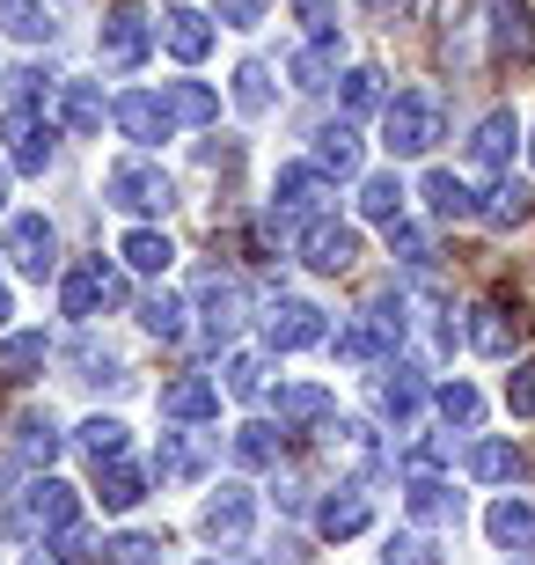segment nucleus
Masks as SVG:
<instances>
[{"label":"nucleus","mask_w":535,"mask_h":565,"mask_svg":"<svg viewBox=\"0 0 535 565\" xmlns=\"http://www.w3.org/2000/svg\"><path fill=\"white\" fill-rule=\"evenodd\" d=\"M0 22H8V38H22V44H44V38H52L44 0H0Z\"/></svg>","instance_id":"obj_40"},{"label":"nucleus","mask_w":535,"mask_h":565,"mask_svg":"<svg viewBox=\"0 0 535 565\" xmlns=\"http://www.w3.org/2000/svg\"><path fill=\"white\" fill-rule=\"evenodd\" d=\"M162 104H169V118H176V126H213V118H221V96H213L206 82H169Z\"/></svg>","instance_id":"obj_26"},{"label":"nucleus","mask_w":535,"mask_h":565,"mask_svg":"<svg viewBox=\"0 0 535 565\" xmlns=\"http://www.w3.org/2000/svg\"><path fill=\"white\" fill-rule=\"evenodd\" d=\"M118 257L132 265V273H154V279H162L169 265H176V243H169V235H154V228H132L118 243Z\"/></svg>","instance_id":"obj_30"},{"label":"nucleus","mask_w":535,"mask_h":565,"mask_svg":"<svg viewBox=\"0 0 535 565\" xmlns=\"http://www.w3.org/2000/svg\"><path fill=\"white\" fill-rule=\"evenodd\" d=\"M506 412H514V419H535V360H521L514 375H506Z\"/></svg>","instance_id":"obj_48"},{"label":"nucleus","mask_w":535,"mask_h":565,"mask_svg":"<svg viewBox=\"0 0 535 565\" xmlns=\"http://www.w3.org/2000/svg\"><path fill=\"white\" fill-rule=\"evenodd\" d=\"M213 15H221L227 30H249V22L265 15V0H213Z\"/></svg>","instance_id":"obj_52"},{"label":"nucleus","mask_w":535,"mask_h":565,"mask_svg":"<svg viewBox=\"0 0 535 565\" xmlns=\"http://www.w3.org/2000/svg\"><path fill=\"white\" fill-rule=\"evenodd\" d=\"M82 456L96 462V470H104V462H118L125 456V426L118 419H88L82 426Z\"/></svg>","instance_id":"obj_45"},{"label":"nucleus","mask_w":535,"mask_h":565,"mask_svg":"<svg viewBox=\"0 0 535 565\" xmlns=\"http://www.w3.org/2000/svg\"><path fill=\"white\" fill-rule=\"evenodd\" d=\"M271 412H279V426H323L330 390L323 382H279V390H271Z\"/></svg>","instance_id":"obj_18"},{"label":"nucleus","mask_w":535,"mask_h":565,"mask_svg":"<svg viewBox=\"0 0 535 565\" xmlns=\"http://www.w3.org/2000/svg\"><path fill=\"white\" fill-rule=\"evenodd\" d=\"M96 52H104V66H140L147 52H154V30H147V15L132 8V0H118L104 15V30H96Z\"/></svg>","instance_id":"obj_6"},{"label":"nucleus","mask_w":535,"mask_h":565,"mask_svg":"<svg viewBox=\"0 0 535 565\" xmlns=\"http://www.w3.org/2000/svg\"><path fill=\"white\" fill-rule=\"evenodd\" d=\"M0 140H8V162H15L22 177H44V162H52V126H44V110L30 104V96H22V104H8Z\"/></svg>","instance_id":"obj_4"},{"label":"nucleus","mask_w":535,"mask_h":565,"mask_svg":"<svg viewBox=\"0 0 535 565\" xmlns=\"http://www.w3.org/2000/svg\"><path fill=\"white\" fill-rule=\"evenodd\" d=\"M8 456H15L22 470L52 478V462H60V426H52V412H22L15 434H8Z\"/></svg>","instance_id":"obj_9"},{"label":"nucleus","mask_w":535,"mask_h":565,"mask_svg":"<svg viewBox=\"0 0 535 565\" xmlns=\"http://www.w3.org/2000/svg\"><path fill=\"white\" fill-rule=\"evenodd\" d=\"M432 140H440V96L432 88H404V96L382 104V147H389L396 162L404 154H426Z\"/></svg>","instance_id":"obj_1"},{"label":"nucleus","mask_w":535,"mask_h":565,"mask_svg":"<svg viewBox=\"0 0 535 565\" xmlns=\"http://www.w3.org/2000/svg\"><path fill=\"white\" fill-rule=\"evenodd\" d=\"M418 404H426V390H418V375H411V367H396V375H382V382H374V412H382V419L411 426V419H418Z\"/></svg>","instance_id":"obj_23"},{"label":"nucleus","mask_w":535,"mask_h":565,"mask_svg":"<svg viewBox=\"0 0 535 565\" xmlns=\"http://www.w3.org/2000/svg\"><path fill=\"white\" fill-rule=\"evenodd\" d=\"M0 294H8V287H0Z\"/></svg>","instance_id":"obj_57"},{"label":"nucleus","mask_w":535,"mask_h":565,"mask_svg":"<svg viewBox=\"0 0 535 565\" xmlns=\"http://www.w3.org/2000/svg\"><path fill=\"white\" fill-rule=\"evenodd\" d=\"M374 522V500L360 492V484H338L323 507H315V529H323L330 544H345V536H360V529Z\"/></svg>","instance_id":"obj_14"},{"label":"nucleus","mask_w":535,"mask_h":565,"mask_svg":"<svg viewBox=\"0 0 535 565\" xmlns=\"http://www.w3.org/2000/svg\"><path fill=\"white\" fill-rule=\"evenodd\" d=\"M30 565H60V558H44V551H38V558H30Z\"/></svg>","instance_id":"obj_54"},{"label":"nucleus","mask_w":535,"mask_h":565,"mask_svg":"<svg viewBox=\"0 0 535 565\" xmlns=\"http://www.w3.org/2000/svg\"><path fill=\"white\" fill-rule=\"evenodd\" d=\"M470 478L514 484L521 478V448H514V440H477V448H470Z\"/></svg>","instance_id":"obj_32"},{"label":"nucleus","mask_w":535,"mask_h":565,"mask_svg":"<svg viewBox=\"0 0 535 565\" xmlns=\"http://www.w3.org/2000/svg\"><path fill=\"white\" fill-rule=\"evenodd\" d=\"M330 353L345 360V367H374V360L389 353V345H382V338H374V331H367V323H345V331L330 338Z\"/></svg>","instance_id":"obj_42"},{"label":"nucleus","mask_w":535,"mask_h":565,"mask_svg":"<svg viewBox=\"0 0 535 565\" xmlns=\"http://www.w3.org/2000/svg\"><path fill=\"white\" fill-rule=\"evenodd\" d=\"M484 15H492V52L499 60H528L535 52V22L521 0H484Z\"/></svg>","instance_id":"obj_16"},{"label":"nucleus","mask_w":535,"mask_h":565,"mask_svg":"<svg viewBox=\"0 0 535 565\" xmlns=\"http://www.w3.org/2000/svg\"><path fill=\"white\" fill-rule=\"evenodd\" d=\"M360 213L382 221V228H396V221H404V184H396V177H367V184H360Z\"/></svg>","instance_id":"obj_37"},{"label":"nucleus","mask_w":535,"mask_h":565,"mask_svg":"<svg viewBox=\"0 0 535 565\" xmlns=\"http://www.w3.org/2000/svg\"><path fill=\"white\" fill-rule=\"evenodd\" d=\"M470 162L484 169V177H499V169L514 162V110H492V118L470 132Z\"/></svg>","instance_id":"obj_20"},{"label":"nucleus","mask_w":535,"mask_h":565,"mask_svg":"<svg viewBox=\"0 0 535 565\" xmlns=\"http://www.w3.org/2000/svg\"><path fill=\"white\" fill-rule=\"evenodd\" d=\"M249 522H257V507H249L243 484H221V492H206V514H199V529H206L213 544H243Z\"/></svg>","instance_id":"obj_12"},{"label":"nucleus","mask_w":535,"mask_h":565,"mask_svg":"<svg viewBox=\"0 0 535 565\" xmlns=\"http://www.w3.org/2000/svg\"><path fill=\"white\" fill-rule=\"evenodd\" d=\"M235 404H249V397H265V360L257 353H227V382H221Z\"/></svg>","instance_id":"obj_43"},{"label":"nucleus","mask_w":535,"mask_h":565,"mask_svg":"<svg viewBox=\"0 0 535 565\" xmlns=\"http://www.w3.org/2000/svg\"><path fill=\"white\" fill-rule=\"evenodd\" d=\"M96 500H104V514H132V507L147 500V478L132 462H104V470H96Z\"/></svg>","instance_id":"obj_24"},{"label":"nucleus","mask_w":535,"mask_h":565,"mask_svg":"<svg viewBox=\"0 0 535 565\" xmlns=\"http://www.w3.org/2000/svg\"><path fill=\"white\" fill-rule=\"evenodd\" d=\"M484 529H492V544L521 551V558H535V507L521 500V492H506V500L484 507Z\"/></svg>","instance_id":"obj_15"},{"label":"nucleus","mask_w":535,"mask_h":565,"mask_svg":"<svg viewBox=\"0 0 535 565\" xmlns=\"http://www.w3.org/2000/svg\"><path fill=\"white\" fill-rule=\"evenodd\" d=\"M330 462H352V470H374L382 462V448H374V434L360 419H338L330 426Z\"/></svg>","instance_id":"obj_34"},{"label":"nucleus","mask_w":535,"mask_h":565,"mask_svg":"<svg viewBox=\"0 0 535 565\" xmlns=\"http://www.w3.org/2000/svg\"><path fill=\"white\" fill-rule=\"evenodd\" d=\"M60 118H66V132H82V140H88V132H104V118H110L104 88H96V82H60Z\"/></svg>","instance_id":"obj_22"},{"label":"nucleus","mask_w":535,"mask_h":565,"mask_svg":"<svg viewBox=\"0 0 535 565\" xmlns=\"http://www.w3.org/2000/svg\"><path fill=\"white\" fill-rule=\"evenodd\" d=\"M154 470H162V478H199V456H191L176 434H162V456H154Z\"/></svg>","instance_id":"obj_50"},{"label":"nucleus","mask_w":535,"mask_h":565,"mask_svg":"<svg viewBox=\"0 0 535 565\" xmlns=\"http://www.w3.org/2000/svg\"><path fill=\"white\" fill-rule=\"evenodd\" d=\"M330 8H338V0H293V15L309 22V30H330Z\"/></svg>","instance_id":"obj_53"},{"label":"nucleus","mask_w":535,"mask_h":565,"mask_svg":"<svg viewBox=\"0 0 535 565\" xmlns=\"http://www.w3.org/2000/svg\"><path fill=\"white\" fill-rule=\"evenodd\" d=\"M367 331L382 338V345H396V338L411 331V301H404V294H374L367 301Z\"/></svg>","instance_id":"obj_39"},{"label":"nucleus","mask_w":535,"mask_h":565,"mask_svg":"<svg viewBox=\"0 0 535 565\" xmlns=\"http://www.w3.org/2000/svg\"><path fill=\"white\" fill-rule=\"evenodd\" d=\"M426 206H432V221H470V213H484L477 206V191L462 184V177H454V169H426Z\"/></svg>","instance_id":"obj_21"},{"label":"nucleus","mask_w":535,"mask_h":565,"mask_svg":"<svg viewBox=\"0 0 535 565\" xmlns=\"http://www.w3.org/2000/svg\"><path fill=\"white\" fill-rule=\"evenodd\" d=\"M440 419L448 426H477L484 419V397H477L470 382H448V390H440Z\"/></svg>","instance_id":"obj_47"},{"label":"nucleus","mask_w":535,"mask_h":565,"mask_svg":"<svg viewBox=\"0 0 535 565\" xmlns=\"http://www.w3.org/2000/svg\"><path fill=\"white\" fill-rule=\"evenodd\" d=\"M521 565H528V558H521Z\"/></svg>","instance_id":"obj_58"},{"label":"nucleus","mask_w":535,"mask_h":565,"mask_svg":"<svg viewBox=\"0 0 535 565\" xmlns=\"http://www.w3.org/2000/svg\"><path fill=\"white\" fill-rule=\"evenodd\" d=\"M199 331H206V345H227V338L243 331V294L227 287V279H206V323Z\"/></svg>","instance_id":"obj_25"},{"label":"nucleus","mask_w":535,"mask_h":565,"mask_svg":"<svg viewBox=\"0 0 535 565\" xmlns=\"http://www.w3.org/2000/svg\"><path fill=\"white\" fill-rule=\"evenodd\" d=\"M38 367H44V331L0 338V382H38Z\"/></svg>","instance_id":"obj_31"},{"label":"nucleus","mask_w":535,"mask_h":565,"mask_svg":"<svg viewBox=\"0 0 535 565\" xmlns=\"http://www.w3.org/2000/svg\"><path fill=\"white\" fill-rule=\"evenodd\" d=\"M382 565H440V551H432L426 536H389V551H382Z\"/></svg>","instance_id":"obj_49"},{"label":"nucleus","mask_w":535,"mask_h":565,"mask_svg":"<svg viewBox=\"0 0 535 565\" xmlns=\"http://www.w3.org/2000/svg\"><path fill=\"white\" fill-rule=\"evenodd\" d=\"M110 118H118L125 140H140V147L169 140V126H176V118H169V104H162V96H147V88H125L118 104H110Z\"/></svg>","instance_id":"obj_10"},{"label":"nucleus","mask_w":535,"mask_h":565,"mask_svg":"<svg viewBox=\"0 0 535 565\" xmlns=\"http://www.w3.org/2000/svg\"><path fill=\"white\" fill-rule=\"evenodd\" d=\"M271 96H279V88H271V66L265 60H243V66H235V110H243V118H265Z\"/></svg>","instance_id":"obj_33"},{"label":"nucleus","mask_w":535,"mask_h":565,"mask_svg":"<svg viewBox=\"0 0 535 565\" xmlns=\"http://www.w3.org/2000/svg\"><path fill=\"white\" fill-rule=\"evenodd\" d=\"M470 345L484 360H514V345H521V323L499 301H484V309H470Z\"/></svg>","instance_id":"obj_19"},{"label":"nucleus","mask_w":535,"mask_h":565,"mask_svg":"<svg viewBox=\"0 0 535 565\" xmlns=\"http://www.w3.org/2000/svg\"><path fill=\"white\" fill-rule=\"evenodd\" d=\"M227 448H235V462H243V470H271V462H279V448H287V434H279V426H265V419H249V426H235V440H227Z\"/></svg>","instance_id":"obj_28"},{"label":"nucleus","mask_w":535,"mask_h":565,"mask_svg":"<svg viewBox=\"0 0 535 565\" xmlns=\"http://www.w3.org/2000/svg\"><path fill=\"white\" fill-rule=\"evenodd\" d=\"M404 507H411V522H448V514H454V492L440 478H411V484H404Z\"/></svg>","instance_id":"obj_38"},{"label":"nucleus","mask_w":535,"mask_h":565,"mask_svg":"<svg viewBox=\"0 0 535 565\" xmlns=\"http://www.w3.org/2000/svg\"><path fill=\"white\" fill-rule=\"evenodd\" d=\"M528 154H535V132H528Z\"/></svg>","instance_id":"obj_56"},{"label":"nucleus","mask_w":535,"mask_h":565,"mask_svg":"<svg viewBox=\"0 0 535 565\" xmlns=\"http://www.w3.org/2000/svg\"><path fill=\"white\" fill-rule=\"evenodd\" d=\"M140 331L162 338V345H176V338H184V301H176V294H147L140 301Z\"/></svg>","instance_id":"obj_36"},{"label":"nucleus","mask_w":535,"mask_h":565,"mask_svg":"<svg viewBox=\"0 0 535 565\" xmlns=\"http://www.w3.org/2000/svg\"><path fill=\"white\" fill-rule=\"evenodd\" d=\"M528 206H535V191H528V184H514V177H506V184H499L492 199H484V213H492L499 228H514V221H528Z\"/></svg>","instance_id":"obj_46"},{"label":"nucleus","mask_w":535,"mask_h":565,"mask_svg":"<svg viewBox=\"0 0 535 565\" xmlns=\"http://www.w3.org/2000/svg\"><path fill=\"white\" fill-rule=\"evenodd\" d=\"M389 257H396V265H426L432 250H426V235H418L411 221H396V228H389Z\"/></svg>","instance_id":"obj_51"},{"label":"nucleus","mask_w":535,"mask_h":565,"mask_svg":"<svg viewBox=\"0 0 535 565\" xmlns=\"http://www.w3.org/2000/svg\"><path fill=\"white\" fill-rule=\"evenodd\" d=\"M315 169H323V177H360V132L323 126L315 132Z\"/></svg>","instance_id":"obj_29"},{"label":"nucleus","mask_w":535,"mask_h":565,"mask_svg":"<svg viewBox=\"0 0 535 565\" xmlns=\"http://www.w3.org/2000/svg\"><path fill=\"white\" fill-rule=\"evenodd\" d=\"M213 412H221V390H213L206 375H184V382L162 390V419H176V426H199V419H213Z\"/></svg>","instance_id":"obj_17"},{"label":"nucleus","mask_w":535,"mask_h":565,"mask_svg":"<svg viewBox=\"0 0 535 565\" xmlns=\"http://www.w3.org/2000/svg\"><path fill=\"white\" fill-rule=\"evenodd\" d=\"M301 257H309L315 273H345V265H360V228H345V221H315V228L301 235Z\"/></svg>","instance_id":"obj_13"},{"label":"nucleus","mask_w":535,"mask_h":565,"mask_svg":"<svg viewBox=\"0 0 535 565\" xmlns=\"http://www.w3.org/2000/svg\"><path fill=\"white\" fill-rule=\"evenodd\" d=\"M0 257H8L22 279H44L52 265H60V228H52L44 213H15L8 235H0Z\"/></svg>","instance_id":"obj_3"},{"label":"nucleus","mask_w":535,"mask_h":565,"mask_svg":"<svg viewBox=\"0 0 535 565\" xmlns=\"http://www.w3.org/2000/svg\"><path fill=\"white\" fill-rule=\"evenodd\" d=\"M104 565H162V536H140V529H125L104 544Z\"/></svg>","instance_id":"obj_44"},{"label":"nucleus","mask_w":535,"mask_h":565,"mask_svg":"<svg viewBox=\"0 0 535 565\" xmlns=\"http://www.w3.org/2000/svg\"><path fill=\"white\" fill-rule=\"evenodd\" d=\"M118 294H125V287H118V273H110L104 257H82V265L66 273L60 301H66V316H82V323H88V316H104L110 301H118Z\"/></svg>","instance_id":"obj_7"},{"label":"nucleus","mask_w":535,"mask_h":565,"mask_svg":"<svg viewBox=\"0 0 535 565\" xmlns=\"http://www.w3.org/2000/svg\"><path fill=\"white\" fill-rule=\"evenodd\" d=\"M338 104H345V118L382 110V74H374V66H345V74H338Z\"/></svg>","instance_id":"obj_35"},{"label":"nucleus","mask_w":535,"mask_h":565,"mask_svg":"<svg viewBox=\"0 0 535 565\" xmlns=\"http://www.w3.org/2000/svg\"><path fill=\"white\" fill-rule=\"evenodd\" d=\"M293 82L301 88H330L338 82V38H315L301 60H293Z\"/></svg>","instance_id":"obj_41"},{"label":"nucleus","mask_w":535,"mask_h":565,"mask_svg":"<svg viewBox=\"0 0 535 565\" xmlns=\"http://www.w3.org/2000/svg\"><path fill=\"white\" fill-rule=\"evenodd\" d=\"M323 199H330V184H323V169H279L271 177V228H287V221H323Z\"/></svg>","instance_id":"obj_5"},{"label":"nucleus","mask_w":535,"mask_h":565,"mask_svg":"<svg viewBox=\"0 0 535 565\" xmlns=\"http://www.w3.org/2000/svg\"><path fill=\"white\" fill-rule=\"evenodd\" d=\"M265 338H271V353L323 345V309H315V301H271L265 309Z\"/></svg>","instance_id":"obj_8"},{"label":"nucleus","mask_w":535,"mask_h":565,"mask_svg":"<svg viewBox=\"0 0 535 565\" xmlns=\"http://www.w3.org/2000/svg\"><path fill=\"white\" fill-rule=\"evenodd\" d=\"M169 52H176L184 66H199V60L213 52V15H199V8H176V15H169Z\"/></svg>","instance_id":"obj_27"},{"label":"nucleus","mask_w":535,"mask_h":565,"mask_svg":"<svg viewBox=\"0 0 535 565\" xmlns=\"http://www.w3.org/2000/svg\"><path fill=\"white\" fill-rule=\"evenodd\" d=\"M30 522H38L44 536L82 529V492H74L66 478H38V484H30Z\"/></svg>","instance_id":"obj_11"},{"label":"nucleus","mask_w":535,"mask_h":565,"mask_svg":"<svg viewBox=\"0 0 535 565\" xmlns=\"http://www.w3.org/2000/svg\"><path fill=\"white\" fill-rule=\"evenodd\" d=\"M104 199L118 213H162L169 199H176V184H169V169H154V162H110V177H104Z\"/></svg>","instance_id":"obj_2"},{"label":"nucleus","mask_w":535,"mask_h":565,"mask_svg":"<svg viewBox=\"0 0 535 565\" xmlns=\"http://www.w3.org/2000/svg\"><path fill=\"white\" fill-rule=\"evenodd\" d=\"M206 565H213V558H206Z\"/></svg>","instance_id":"obj_59"},{"label":"nucleus","mask_w":535,"mask_h":565,"mask_svg":"<svg viewBox=\"0 0 535 565\" xmlns=\"http://www.w3.org/2000/svg\"><path fill=\"white\" fill-rule=\"evenodd\" d=\"M0 199H8V169H0Z\"/></svg>","instance_id":"obj_55"}]
</instances>
